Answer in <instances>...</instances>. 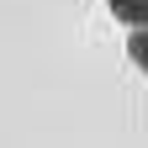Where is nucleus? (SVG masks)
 I'll use <instances>...</instances> for the list:
<instances>
[{"label": "nucleus", "instance_id": "2", "mask_svg": "<svg viewBox=\"0 0 148 148\" xmlns=\"http://www.w3.org/2000/svg\"><path fill=\"white\" fill-rule=\"evenodd\" d=\"M127 53H132V64L148 74V27H138L132 37H127Z\"/></svg>", "mask_w": 148, "mask_h": 148}, {"label": "nucleus", "instance_id": "1", "mask_svg": "<svg viewBox=\"0 0 148 148\" xmlns=\"http://www.w3.org/2000/svg\"><path fill=\"white\" fill-rule=\"evenodd\" d=\"M106 5H111L116 21H127V27H148V0H106Z\"/></svg>", "mask_w": 148, "mask_h": 148}]
</instances>
